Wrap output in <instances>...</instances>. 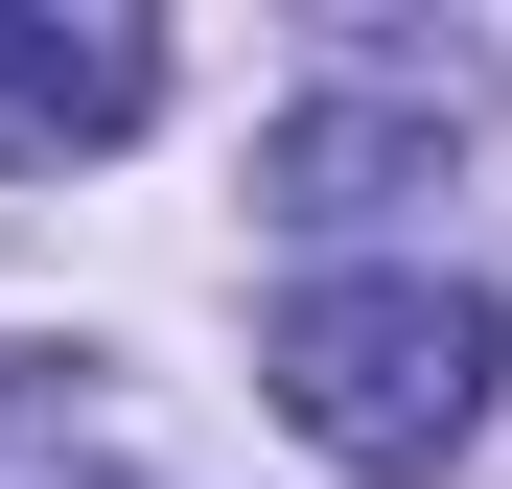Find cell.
Returning <instances> with one entry per match:
<instances>
[{
  "label": "cell",
  "mask_w": 512,
  "mask_h": 489,
  "mask_svg": "<svg viewBox=\"0 0 512 489\" xmlns=\"http://www.w3.org/2000/svg\"><path fill=\"white\" fill-rule=\"evenodd\" d=\"M256 373H280V420H303L326 466H373V489H443V466L489 443V373H512V326H489V280H443V257H350V280H303L280 326H256Z\"/></svg>",
  "instance_id": "cell-1"
},
{
  "label": "cell",
  "mask_w": 512,
  "mask_h": 489,
  "mask_svg": "<svg viewBox=\"0 0 512 489\" xmlns=\"http://www.w3.org/2000/svg\"><path fill=\"white\" fill-rule=\"evenodd\" d=\"M140 94H163V47L117 0H0V163H94L140 140Z\"/></svg>",
  "instance_id": "cell-2"
},
{
  "label": "cell",
  "mask_w": 512,
  "mask_h": 489,
  "mask_svg": "<svg viewBox=\"0 0 512 489\" xmlns=\"http://www.w3.org/2000/svg\"><path fill=\"white\" fill-rule=\"evenodd\" d=\"M419 163H443L419 117H303V140H280V210H396Z\"/></svg>",
  "instance_id": "cell-3"
},
{
  "label": "cell",
  "mask_w": 512,
  "mask_h": 489,
  "mask_svg": "<svg viewBox=\"0 0 512 489\" xmlns=\"http://www.w3.org/2000/svg\"><path fill=\"white\" fill-rule=\"evenodd\" d=\"M0 489H94V466H70V443H0Z\"/></svg>",
  "instance_id": "cell-4"
}]
</instances>
